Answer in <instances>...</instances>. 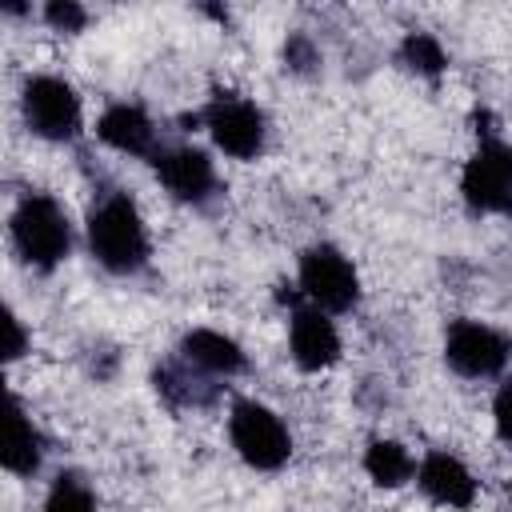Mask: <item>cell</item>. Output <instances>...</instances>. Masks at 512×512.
<instances>
[{
	"label": "cell",
	"instance_id": "obj_1",
	"mask_svg": "<svg viewBox=\"0 0 512 512\" xmlns=\"http://www.w3.org/2000/svg\"><path fill=\"white\" fill-rule=\"evenodd\" d=\"M84 244L88 256L108 276H140L152 264V232L140 204L124 188H104L84 216Z\"/></svg>",
	"mask_w": 512,
	"mask_h": 512
},
{
	"label": "cell",
	"instance_id": "obj_2",
	"mask_svg": "<svg viewBox=\"0 0 512 512\" xmlns=\"http://www.w3.org/2000/svg\"><path fill=\"white\" fill-rule=\"evenodd\" d=\"M8 240H12V252L16 260L28 268V272H56L72 248H76V224L68 216V208L44 192V188H28L16 196L12 212H8Z\"/></svg>",
	"mask_w": 512,
	"mask_h": 512
},
{
	"label": "cell",
	"instance_id": "obj_3",
	"mask_svg": "<svg viewBox=\"0 0 512 512\" xmlns=\"http://www.w3.org/2000/svg\"><path fill=\"white\" fill-rule=\"evenodd\" d=\"M184 132L192 128H204L212 148L228 160H240V164H252L264 156L268 148V116L256 100H248L244 92H228V88H216L192 116L180 120Z\"/></svg>",
	"mask_w": 512,
	"mask_h": 512
},
{
	"label": "cell",
	"instance_id": "obj_4",
	"mask_svg": "<svg viewBox=\"0 0 512 512\" xmlns=\"http://www.w3.org/2000/svg\"><path fill=\"white\" fill-rule=\"evenodd\" d=\"M296 292L304 304L328 312V316H348L360 304V268L352 264V256L332 244V240H316L308 248H300L296 256Z\"/></svg>",
	"mask_w": 512,
	"mask_h": 512
},
{
	"label": "cell",
	"instance_id": "obj_5",
	"mask_svg": "<svg viewBox=\"0 0 512 512\" xmlns=\"http://www.w3.org/2000/svg\"><path fill=\"white\" fill-rule=\"evenodd\" d=\"M228 444L252 472H280L292 460V432L284 416L252 396H236L228 404Z\"/></svg>",
	"mask_w": 512,
	"mask_h": 512
},
{
	"label": "cell",
	"instance_id": "obj_6",
	"mask_svg": "<svg viewBox=\"0 0 512 512\" xmlns=\"http://www.w3.org/2000/svg\"><path fill=\"white\" fill-rule=\"evenodd\" d=\"M20 116L36 140L56 148L76 144L84 136V100L56 72H36L20 84Z\"/></svg>",
	"mask_w": 512,
	"mask_h": 512
},
{
	"label": "cell",
	"instance_id": "obj_7",
	"mask_svg": "<svg viewBox=\"0 0 512 512\" xmlns=\"http://www.w3.org/2000/svg\"><path fill=\"white\" fill-rule=\"evenodd\" d=\"M456 192L472 216H512V144L504 136H480L460 164Z\"/></svg>",
	"mask_w": 512,
	"mask_h": 512
},
{
	"label": "cell",
	"instance_id": "obj_8",
	"mask_svg": "<svg viewBox=\"0 0 512 512\" xmlns=\"http://www.w3.org/2000/svg\"><path fill=\"white\" fill-rule=\"evenodd\" d=\"M444 364L460 380H504L512 364V336L480 316H456L444 328Z\"/></svg>",
	"mask_w": 512,
	"mask_h": 512
},
{
	"label": "cell",
	"instance_id": "obj_9",
	"mask_svg": "<svg viewBox=\"0 0 512 512\" xmlns=\"http://www.w3.org/2000/svg\"><path fill=\"white\" fill-rule=\"evenodd\" d=\"M148 164H152V176L160 180V188L184 208H208L224 192L216 160L200 144H160V152Z\"/></svg>",
	"mask_w": 512,
	"mask_h": 512
},
{
	"label": "cell",
	"instance_id": "obj_10",
	"mask_svg": "<svg viewBox=\"0 0 512 512\" xmlns=\"http://www.w3.org/2000/svg\"><path fill=\"white\" fill-rule=\"evenodd\" d=\"M288 356L300 372L316 376V372H328L340 364L344 356V340H340V328H336V316L312 308V304H292L288 308Z\"/></svg>",
	"mask_w": 512,
	"mask_h": 512
},
{
	"label": "cell",
	"instance_id": "obj_11",
	"mask_svg": "<svg viewBox=\"0 0 512 512\" xmlns=\"http://www.w3.org/2000/svg\"><path fill=\"white\" fill-rule=\"evenodd\" d=\"M420 496L444 512H472V504L480 500V480L476 472L448 448H428L416 464V480Z\"/></svg>",
	"mask_w": 512,
	"mask_h": 512
},
{
	"label": "cell",
	"instance_id": "obj_12",
	"mask_svg": "<svg viewBox=\"0 0 512 512\" xmlns=\"http://www.w3.org/2000/svg\"><path fill=\"white\" fill-rule=\"evenodd\" d=\"M96 140L120 156H132V160H152L160 152V128L152 120V112L136 100H112L100 116H96Z\"/></svg>",
	"mask_w": 512,
	"mask_h": 512
},
{
	"label": "cell",
	"instance_id": "obj_13",
	"mask_svg": "<svg viewBox=\"0 0 512 512\" xmlns=\"http://www.w3.org/2000/svg\"><path fill=\"white\" fill-rule=\"evenodd\" d=\"M176 356L188 360L192 368H200L204 376L220 380V384H228V380H236V376L248 372V352H244V344H240L236 336L220 332V328H208V324H196V328L180 332Z\"/></svg>",
	"mask_w": 512,
	"mask_h": 512
},
{
	"label": "cell",
	"instance_id": "obj_14",
	"mask_svg": "<svg viewBox=\"0 0 512 512\" xmlns=\"http://www.w3.org/2000/svg\"><path fill=\"white\" fill-rule=\"evenodd\" d=\"M152 392L172 412H200V408H212L224 396V384L212 380V376H204L200 368H192L188 360H180L172 352L168 360H160L152 368Z\"/></svg>",
	"mask_w": 512,
	"mask_h": 512
},
{
	"label": "cell",
	"instance_id": "obj_15",
	"mask_svg": "<svg viewBox=\"0 0 512 512\" xmlns=\"http://www.w3.org/2000/svg\"><path fill=\"white\" fill-rule=\"evenodd\" d=\"M44 456H48V436L44 428L32 420V412L24 408V400L12 392L8 400V428H4V452H0V464L8 476L16 480H32L40 468H44Z\"/></svg>",
	"mask_w": 512,
	"mask_h": 512
},
{
	"label": "cell",
	"instance_id": "obj_16",
	"mask_svg": "<svg viewBox=\"0 0 512 512\" xmlns=\"http://www.w3.org/2000/svg\"><path fill=\"white\" fill-rule=\"evenodd\" d=\"M416 456H412V448L404 444V440H396V436H372L368 444H364V452H360V468H364V476L376 484V488H384V492H396V488H404V484H412L416 480Z\"/></svg>",
	"mask_w": 512,
	"mask_h": 512
},
{
	"label": "cell",
	"instance_id": "obj_17",
	"mask_svg": "<svg viewBox=\"0 0 512 512\" xmlns=\"http://www.w3.org/2000/svg\"><path fill=\"white\" fill-rule=\"evenodd\" d=\"M396 64L408 72V76H416V80H440L444 72H448V48H444V40L436 36V32H428V28H408L404 36H400V44H396Z\"/></svg>",
	"mask_w": 512,
	"mask_h": 512
},
{
	"label": "cell",
	"instance_id": "obj_18",
	"mask_svg": "<svg viewBox=\"0 0 512 512\" xmlns=\"http://www.w3.org/2000/svg\"><path fill=\"white\" fill-rule=\"evenodd\" d=\"M40 512H100V504H96V488L88 484L84 472H76V468H60V472L48 480V492H44Z\"/></svg>",
	"mask_w": 512,
	"mask_h": 512
},
{
	"label": "cell",
	"instance_id": "obj_19",
	"mask_svg": "<svg viewBox=\"0 0 512 512\" xmlns=\"http://www.w3.org/2000/svg\"><path fill=\"white\" fill-rule=\"evenodd\" d=\"M280 68H284L288 76H296V80H312V76H320V68H324V52H320L316 36L304 32V28L288 32V36L280 40Z\"/></svg>",
	"mask_w": 512,
	"mask_h": 512
},
{
	"label": "cell",
	"instance_id": "obj_20",
	"mask_svg": "<svg viewBox=\"0 0 512 512\" xmlns=\"http://www.w3.org/2000/svg\"><path fill=\"white\" fill-rule=\"evenodd\" d=\"M36 16H40L52 32H60V36H76V32H84L88 20H92V12H88L80 0H48Z\"/></svg>",
	"mask_w": 512,
	"mask_h": 512
},
{
	"label": "cell",
	"instance_id": "obj_21",
	"mask_svg": "<svg viewBox=\"0 0 512 512\" xmlns=\"http://www.w3.org/2000/svg\"><path fill=\"white\" fill-rule=\"evenodd\" d=\"M492 432L500 444L512 448V376H504L492 392Z\"/></svg>",
	"mask_w": 512,
	"mask_h": 512
},
{
	"label": "cell",
	"instance_id": "obj_22",
	"mask_svg": "<svg viewBox=\"0 0 512 512\" xmlns=\"http://www.w3.org/2000/svg\"><path fill=\"white\" fill-rule=\"evenodd\" d=\"M28 352H32V336H28L24 320L8 308V316H4V360L16 364V360H24Z\"/></svg>",
	"mask_w": 512,
	"mask_h": 512
},
{
	"label": "cell",
	"instance_id": "obj_23",
	"mask_svg": "<svg viewBox=\"0 0 512 512\" xmlns=\"http://www.w3.org/2000/svg\"><path fill=\"white\" fill-rule=\"evenodd\" d=\"M120 372V352L112 348V344H104V340H96L92 348H88V376L92 380H112Z\"/></svg>",
	"mask_w": 512,
	"mask_h": 512
},
{
	"label": "cell",
	"instance_id": "obj_24",
	"mask_svg": "<svg viewBox=\"0 0 512 512\" xmlns=\"http://www.w3.org/2000/svg\"><path fill=\"white\" fill-rule=\"evenodd\" d=\"M4 16H32V4H4Z\"/></svg>",
	"mask_w": 512,
	"mask_h": 512
},
{
	"label": "cell",
	"instance_id": "obj_25",
	"mask_svg": "<svg viewBox=\"0 0 512 512\" xmlns=\"http://www.w3.org/2000/svg\"><path fill=\"white\" fill-rule=\"evenodd\" d=\"M508 504H512V476H508Z\"/></svg>",
	"mask_w": 512,
	"mask_h": 512
}]
</instances>
